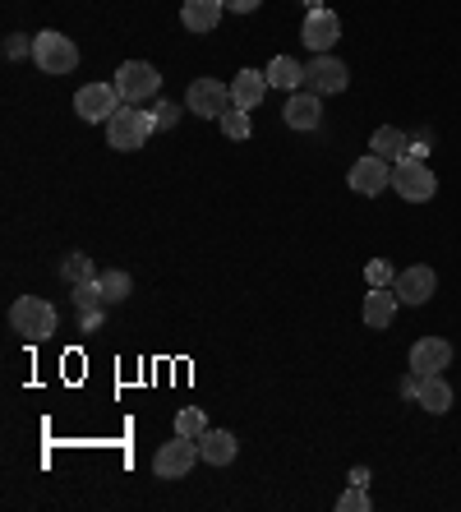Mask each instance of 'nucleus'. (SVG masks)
<instances>
[{"label":"nucleus","mask_w":461,"mask_h":512,"mask_svg":"<svg viewBox=\"0 0 461 512\" xmlns=\"http://www.w3.org/2000/svg\"><path fill=\"white\" fill-rule=\"evenodd\" d=\"M56 305L51 300H42V296H19L10 305V328L24 342H47L51 333H56Z\"/></svg>","instance_id":"obj_1"},{"label":"nucleus","mask_w":461,"mask_h":512,"mask_svg":"<svg viewBox=\"0 0 461 512\" xmlns=\"http://www.w3.org/2000/svg\"><path fill=\"white\" fill-rule=\"evenodd\" d=\"M148 139H153V116L143 107H134V102H125V107L107 120V143L116 153H139Z\"/></svg>","instance_id":"obj_2"},{"label":"nucleus","mask_w":461,"mask_h":512,"mask_svg":"<svg viewBox=\"0 0 461 512\" xmlns=\"http://www.w3.org/2000/svg\"><path fill=\"white\" fill-rule=\"evenodd\" d=\"M33 65L42 74H74L79 70V47H74V37L56 33V28H42L33 37Z\"/></svg>","instance_id":"obj_3"},{"label":"nucleus","mask_w":461,"mask_h":512,"mask_svg":"<svg viewBox=\"0 0 461 512\" xmlns=\"http://www.w3.org/2000/svg\"><path fill=\"white\" fill-rule=\"evenodd\" d=\"M199 462H203L199 439H185V434H176V439L162 443V448L153 453V476L157 480H185Z\"/></svg>","instance_id":"obj_4"},{"label":"nucleus","mask_w":461,"mask_h":512,"mask_svg":"<svg viewBox=\"0 0 461 512\" xmlns=\"http://www.w3.org/2000/svg\"><path fill=\"white\" fill-rule=\"evenodd\" d=\"M111 84L120 88V97H125V102L143 107V102H153V97L162 93V74H157V65H148V60H125Z\"/></svg>","instance_id":"obj_5"},{"label":"nucleus","mask_w":461,"mask_h":512,"mask_svg":"<svg viewBox=\"0 0 461 512\" xmlns=\"http://www.w3.org/2000/svg\"><path fill=\"white\" fill-rule=\"evenodd\" d=\"M392 190L402 194L406 203H429L438 194L434 167H429V162H415V157H402V162L392 167Z\"/></svg>","instance_id":"obj_6"},{"label":"nucleus","mask_w":461,"mask_h":512,"mask_svg":"<svg viewBox=\"0 0 461 512\" xmlns=\"http://www.w3.org/2000/svg\"><path fill=\"white\" fill-rule=\"evenodd\" d=\"M120 107H125V97H120L116 84H83L79 93H74V111H79V120H88V125H107Z\"/></svg>","instance_id":"obj_7"},{"label":"nucleus","mask_w":461,"mask_h":512,"mask_svg":"<svg viewBox=\"0 0 461 512\" xmlns=\"http://www.w3.org/2000/svg\"><path fill=\"white\" fill-rule=\"evenodd\" d=\"M231 107H236V102H231V84L194 79V84L185 88V111H194V116H203V120H222Z\"/></svg>","instance_id":"obj_8"},{"label":"nucleus","mask_w":461,"mask_h":512,"mask_svg":"<svg viewBox=\"0 0 461 512\" xmlns=\"http://www.w3.org/2000/svg\"><path fill=\"white\" fill-rule=\"evenodd\" d=\"M346 84H351V70H346V60L337 56H314L305 65V88L309 93H319V97H332V93H346Z\"/></svg>","instance_id":"obj_9"},{"label":"nucleus","mask_w":461,"mask_h":512,"mask_svg":"<svg viewBox=\"0 0 461 512\" xmlns=\"http://www.w3.org/2000/svg\"><path fill=\"white\" fill-rule=\"evenodd\" d=\"M392 291H397V300H402V305H429V300H434V291H438V273L429 268V263H411V268H402V273H397Z\"/></svg>","instance_id":"obj_10"},{"label":"nucleus","mask_w":461,"mask_h":512,"mask_svg":"<svg viewBox=\"0 0 461 512\" xmlns=\"http://www.w3.org/2000/svg\"><path fill=\"white\" fill-rule=\"evenodd\" d=\"M300 42H305L314 56H323V51H332L337 42H342V19L323 5V10H309L305 14V28H300Z\"/></svg>","instance_id":"obj_11"},{"label":"nucleus","mask_w":461,"mask_h":512,"mask_svg":"<svg viewBox=\"0 0 461 512\" xmlns=\"http://www.w3.org/2000/svg\"><path fill=\"white\" fill-rule=\"evenodd\" d=\"M346 185H351L355 194H365V199H374V194L392 190V162H383V157H360L351 171H346Z\"/></svg>","instance_id":"obj_12"},{"label":"nucleus","mask_w":461,"mask_h":512,"mask_svg":"<svg viewBox=\"0 0 461 512\" xmlns=\"http://www.w3.org/2000/svg\"><path fill=\"white\" fill-rule=\"evenodd\" d=\"M282 120H286V130H319L323 125V97L319 93H291L286 97V107H282Z\"/></svg>","instance_id":"obj_13"},{"label":"nucleus","mask_w":461,"mask_h":512,"mask_svg":"<svg viewBox=\"0 0 461 512\" xmlns=\"http://www.w3.org/2000/svg\"><path fill=\"white\" fill-rule=\"evenodd\" d=\"M452 365V342L448 337H420L411 346V370L415 374H443Z\"/></svg>","instance_id":"obj_14"},{"label":"nucleus","mask_w":461,"mask_h":512,"mask_svg":"<svg viewBox=\"0 0 461 512\" xmlns=\"http://www.w3.org/2000/svg\"><path fill=\"white\" fill-rule=\"evenodd\" d=\"M397 305H402V300H397V291H392V286H369L365 305H360V319H365V328H374V333H379V328H388V323L397 319Z\"/></svg>","instance_id":"obj_15"},{"label":"nucleus","mask_w":461,"mask_h":512,"mask_svg":"<svg viewBox=\"0 0 461 512\" xmlns=\"http://www.w3.org/2000/svg\"><path fill=\"white\" fill-rule=\"evenodd\" d=\"M199 453H203V462L208 466H231L236 462V453H240V443H236V434L231 429H203L199 434Z\"/></svg>","instance_id":"obj_16"},{"label":"nucleus","mask_w":461,"mask_h":512,"mask_svg":"<svg viewBox=\"0 0 461 512\" xmlns=\"http://www.w3.org/2000/svg\"><path fill=\"white\" fill-rule=\"evenodd\" d=\"M222 14H226L222 0H185L180 5V24L190 28V33H217Z\"/></svg>","instance_id":"obj_17"},{"label":"nucleus","mask_w":461,"mask_h":512,"mask_svg":"<svg viewBox=\"0 0 461 512\" xmlns=\"http://www.w3.org/2000/svg\"><path fill=\"white\" fill-rule=\"evenodd\" d=\"M268 74L263 70H240L236 79H231V102H236L240 111H254L263 102V97H268Z\"/></svg>","instance_id":"obj_18"},{"label":"nucleus","mask_w":461,"mask_h":512,"mask_svg":"<svg viewBox=\"0 0 461 512\" xmlns=\"http://www.w3.org/2000/svg\"><path fill=\"white\" fill-rule=\"evenodd\" d=\"M452 383L443 379V374H425V379H420V397H415V406H425L429 416H448L452 411Z\"/></svg>","instance_id":"obj_19"},{"label":"nucleus","mask_w":461,"mask_h":512,"mask_svg":"<svg viewBox=\"0 0 461 512\" xmlns=\"http://www.w3.org/2000/svg\"><path fill=\"white\" fill-rule=\"evenodd\" d=\"M406 148H411V134H402L397 125H379V130H374V139H369V153L383 157V162H392V167L406 157Z\"/></svg>","instance_id":"obj_20"},{"label":"nucleus","mask_w":461,"mask_h":512,"mask_svg":"<svg viewBox=\"0 0 461 512\" xmlns=\"http://www.w3.org/2000/svg\"><path fill=\"white\" fill-rule=\"evenodd\" d=\"M263 74H268V84H272V88H282V93H296V88L305 84V65H296L291 56H272V60H268V70H263Z\"/></svg>","instance_id":"obj_21"},{"label":"nucleus","mask_w":461,"mask_h":512,"mask_svg":"<svg viewBox=\"0 0 461 512\" xmlns=\"http://www.w3.org/2000/svg\"><path fill=\"white\" fill-rule=\"evenodd\" d=\"M102 282V296H107V305H120V300H130L134 291V277L125 273V268H107V273L97 277Z\"/></svg>","instance_id":"obj_22"},{"label":"nucleus","mask_w":461,"mask_h":512,"mask_svg":"<svg viewBox=\"0 0 461 512\" xmlns=\"http://www.w3.org/2000/svg\"><path fill=\"white\" fill-rule=\"evenodd\" d=\"M60 277H65V282L70 286H83V282H93V259H88V254L83 250H74V254H65V259H60Z\"/></svg>","instance_id":"obj_23"},{"label":"nucleus","mask_w":461,"mask_h":512,"mask_svg":"<svg viewBox=\"0 0 461 512\" xmlns=\"http://www.w3.org/2000/svg\"><path fill=\"white\" fill-rule=\"evenodd\" d=\"M74 305H79V314H93V310H107V296H102V282H83L74 286Z\"/></svg>","instance_id":"obj_24"},{"label":"nucleus","mask_w":461,"mask_h":512,"mask_svg":"<svg viewBox=\"0 0 461 512\" xmlns=\"http://www.w3.org/2000/svg\"><path fill=\"white\" fill-rule=\"evenodd\" d=\"M217 125H222L226 139H249V134H254V116H249V111H240V107H231L222 120H217Z\"/></svg>","instance_id":"obj_25"},{"label":"nucleus","mask_w":461,"mask_h":512,"mask_svg":"<svg viewBox=\"0 0 461 512\" xmlns=\"http://www.w3.org/2000/svg\"><path fill=\"white\" fill-rule=\"evenodd\" d=\"M203 429H208V416H203L199 406H185V411H176V434H185V439H199Z\"/></svg>","instance_id":"obj_26"},{"label":"nucleus","mask_w":461,"mask_h":512,"mask_svg":"<svg viewBox=\"0 0 461 512\" xmlns=\"http://www.w3.org/2000/svg\"><path fill=\"white\" fill-rule=\"evenodd\" d=\"M153 134H166V130H176V120H180V111H176V102H157L153 97Z\"/></svg>","instance_id":"obj_27"},{"label":"nucleus","mask_w":461,"mask_h":512,"mask_svg":"<svg viewBox=\"0 0 461 512\" xmlns=\"http://www.w3.org/2000/svg\"><path fill=\"white\" fill-rule=\"evenodd\" d=\"M369 508H374V503H369V485H351L342 499H337V512H369Z\"/></svg>","instance_id":"obj_28"},{"label":"nucleus","mask_w":461,"mask_h":512,"mask_svg":"<svg viewBox=\"0 0 461 512\" xmlns=\"http://www.w3.org/2000/svg\"><path fill=\"white\" fill-rule=\"evenodd\" d=\"M365 282L369 286H392V282H397V273H392L388 259H369L365 263Z\"/></svg>","instance_id":"obj_29"},{"label":"nucleus","mask_w":461,"mask_h":512,"mask_svg":"<svg viewBox=\"0 0 461 512\" xmlns=\"http://www.w3.org/2000/svg\"><path fill=\"white\" fill-rule=\"evenodd\" d=\"M24 56H33V42L24 33H10L5 37V60H24Z\"/></svg>","instance_id":"obj_30"},{"label":"nucleus","mask_w":461,"mask_h":512,"mask_svg":"<svg viewBox=\"0 0 461 512\" xmlns=\"http://www.w3.org/2000/svg\"><path fill=\"white\" fill-rule=\"evenodd\" d=\"M420 379H425V374H415V370H411L402 383H397V393H402L406 402H415V397H420Z\"/></svg>","instance_id":"obj_31"},{"label":"nucleus","mask_w":461,"mask_h":512,"mask_svg":"<svg viewBox=\"0 0 461 512\" xmlns=\"http://www.w3.org/2000/svg\"><path fill=\"white\" fill-rule=\"evenodd\" d=\"M222 5H226V14H254L263 0H222Z\"/></svg>","instance_id":"obj_32"},{"label":"nucleus","mask_w":461,"mask_h":512,"mask_svg":"<svg viewBox=\"0 0 461 512\" xmlns=\"http://www.w3.org/2000/svg\"><path fill=\"white\" fill-rule=\"evenodd\" d=\"M406 157H415V162H425V157H429V139H411V148H406Z\"/></svg>","instance_id":"obj_33"},{"label":"nucleus","mask_w":461,"mask_h":512,"mask_svg":"<svg viewBox=\"0 0 461 512\" xmlns=\"http://www.w3.org/2000/svg\"><path fill=\"white\" fill-rule=\"evenodd\" d=\"M102 319H107V310H93V314H83V333H97V328H102Z\"/></svg>","instance_id":"obj_34"},{"label":"nucleus","mask_w":461,"mask_h":512,"mask_svg":"<svg viewBox=\"0 0 461 512\" xmlns=\"http://www.w3.org/2000/svg\"><path fill=\"white\" fill-rule=\"evenodd\" d=\"M346 480H351V485H369V466H351V476Z\"/></svg>","instance_id":"obj_35"},{"label":"nucleus","mask_w":461,"mask_h":512,"mask_svg":"<svg viewBox=\"0 0 461 512\" xmlns=\"http://www.w3.org/2000/svg\"><path fill=\"white\" fill-rule=\"evenodd\" d=\"M300 5H305V10H323V0H300Z\"/></svg>","instance_id":"obj_36"}]
</instances>
